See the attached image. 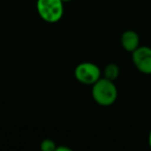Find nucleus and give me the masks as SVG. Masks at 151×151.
Listing matches in <instances>:
<instances>
[{
  "instance_id": "4",
  "label": "nucleus",
  "mask_w": 151,
  "mask_h": 151,
  "mask_svg": "<svg viewBox=\"0 0 151 151\" xmlns=\"http://www.w3.org/2000/svg\"><path fill=\"white\" fill-rule=\"evenodd\" d=\"M132 63L140 73L151 75V48L140 46L132 53Z\"/></svg>"
},
{
  "instance_id": "8",
  "label": "nucleus",
  "mask_w": 151,
  "mask_h": 151,
  "mask_svg": "<svg viewBox=\"0 0 151 151\" xmlns=\"http://www.w3.org/2000/svg\"><path fill=\"white\" fill-rule=\"evenodd\" d=\"M55 151H71V149L66 146H57Z\"/></svg>"
},
{
  "instance_id": "1",
  "label": "nucleus",
  "mask_w": 151,
  "mask_h": 151,
  "mask_svg": "<svg viewBox=\"0 0 151 151\" xmlns=\"http://www.w3.org/2000/svg\"><path fill=\"white\" fill-rule=\"evenodd\" d=\"M92 97L97 105L101 107H109L116 101L118 97V90L114 81L101 77L92 85Z\"/></svg>"
},
{
  "instance_id": "9",
  "label": "nucleus",
  "mask_w": 151,
  "mask_h": 151,
  "mask_svg": "<svg viewBox=\"0 0 151 151\" xmlns=\"http://www.w3.org/2000/svg\"><path fill=\"white\" fill-rule=\"evenodd\" d=\"M148 143H149V146H150V148H151V130H150V132H149V136H148Z\"/></svg>"
},
{
  "instance_id": "3",
  "label": "nucleus",
  "mask_w": 151,
  "mask_h": 151,
  "mask_svg": "<svg viewBox=\"0 0 151 151\" xmlns=\"http://www.w3.org/2000/svg\"><path fill=\"white\" fill-rule=\"evenodd\" d=\"M101 68L92 62H82L75 68V78L78 82L84 85L92 86L101 78Z\"/></svg>"
},
{
  "instance_id": "10",
  "label": "nucleus",
  "mask_w": 151,
  "mask_h": 151,
  "mask_svg": "<svg viewBox=\"0 0 151 151\" xmlns=\"http://www.w3.org/2000/svg\"><path fill=\"white\" fill-rule=\"evenodd\" d=\"M62 1H63V2H69V1H71V0H62Z\"/></svg>"
},
{
  "instance_id": "7",
  "label": "nucleus",
  "mask_w": 151,
  "mask_h": 151,
  "mask_svg": "<svg viewBox=\"0 0 151 151\" xmlns=\"http://www.w3.org/2000/svg\"><path fill=\"white\" fill-rule=\"evenodd\" d=\"M56 147V143L52 139H45L40 143V149L42 151H55Z\"/></svg>"
},
{
  "instance_id": "5",
  "label": "nucleus",
  "mask_w": 151,
  "mask_h": 151,
  "mask_svg": "<svg viewBox=\"0 0 151 151\" xmlns=\"http://www.w3.org/2000/svg\"><path fill=\"white\" fill-rule=\"evenodd\" d=\"M120 42L122 48L126 52L132 53L137 48L140 47V37L139 34L134 30H126L121 34Z\"/></svg>"
},
{
  "instance_id": "2",
  "label": "nucleus",
  "mask_w": 151,
  "mask_h": 151,
  "mask_svg": "<svg viewBox=\"0 0 151 151\" xmlns=\"http://www.w3.org/2000/svg\"><path fill=\"white\" fill-rule=\"evenodd\" d=\"M36 12L42 21L50 24L57 23L64 14V2L62 0H37Z\"/></svg>"
},
{
  "instance_id": "6",
  "label": "nucleus",
  "mask_w": 151,
  "mask_h": 151,
  "mask_svg": "<svg viewBox=\"0 0 151 151\" xmlns=\"http://www.w3.org/2000/svg\"><path fill=\"white\" fill-rule=\"evenodd\" d=\"M119 73H120V68L115 63H109L108 65H106V67L103 70L104 78L111 81H115L119 77Z\"/></svg>"
}]
</instances>
